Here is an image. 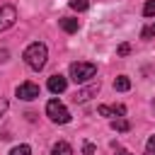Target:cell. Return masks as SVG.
Masks as SVG:
<instances>
[{"mask_svg": "<svg viewBox=\"0 0 155 155\" xmlns=\"http://www.w3.org/2000/svg\"><path fill=\"white\" fill-rule=\"evenodd\" d=\"M128 51H131L128 44H121V46H119V56H128Z\"/></svg>", "mask_w": 155, "mask_h": 155, "instance_id": "d6986e66", "label": "cell"}, {"mask_svg": "<svg viewBox=\"0 0 155 155\" xmlns=\"http://www.w3.org/2000/svg\"><path fill=\"white\" fill-rule=\"evenodd\" d=\"M145 150H148V155H155V136H150V138H148Z\"/></svg>", "mask_w": 155, "mask_h": 155, "instance_id": "e0dca14e", "label": "cell"}, {"mask_svg": "<svg viewBox=\"0 0 155 155\" xmlns=\"http://www.w3.org/2000/svg\"><path fill=\"white\" fill-rule=\"evenodd\" d=\"M46 114H48V119H51L53 124H68V121H70V111H68L65 104L58 102V99H48Z\"/></svg>", "mask_w": 155, "mask_h": 155, "instance_id": "3957f363", "label": "cell"}, {"mask_svg": "<svg viewBox=\"0 0 155 155\" xmlns=\"http://www.w3.org/2000/svg\"><path fill=\"white\" fill-rule=\"evenodd\" d=\"M5 58H7V51L2 48V51H0V61H5Z\"/></svg>", "mask_w": 155, "mask_h": 155, "instance_id": "44dd1931", "label": "cell"}, {"mask_svg": "<svg viewBox=\"0 0 155 155\" xmlns=\"http://www.w3.org/2000/svg\"><path fill=\"white\" fill-rule=\"evenodd\" d=\"M155 36V22H150L148 27H143V31H140V39H153Z\"/></svg>", "mask_w": 155, "mask_h": 155, "instance_id": "9a60e30c", "label": "cell"}, {"mask_svg": "<svg viewBox=\"0 0 155 155\" xmlns=\"http://www.w3.org/2000/svg\"><path fill=\"white\" fill-rule=\"evenodd\" d=\"M61 29L68 31V34H75V31L80 29V22L73 19V17H63V19H61Z\"/></svg>", "mask_w": 155, "mask_h": 155, "instance_id": "9c48e42d", "label": "cell"}, {"mask_svg": "<svg viewBox=\"0 0 155 155\" xmlns=\"http://www.w3.org/2000/svg\"><path fill=\"white\" fill-rule=\"evenodd\" d=\"M70 7L78 10V12H85L90 7V0H70Z\"/></svg>", "mask_w": 155, "mask_h": 155, "instance_id": "4fadbf2b", "label": "cell"}, {"mask_svg": "<svg viewBox=\"0 0 155 155\" xmlns=\"http://www.w3.org/2000/svg\"><path fill=\"white\" fill-rule=\"evenodd\" d=\"M10 155H31V148L22 143V145H15V148L10 150Z\"/></svg>", "mask_w": 155, "mask_h": 155, "instance_id": "5bb4252c", "label": "cell"}, {"mask_svg": "<svg viewBox=\"0 0 155 155\" xmlns=\"http://www.w3.org/2000/svg\"><path fill=\"white\" fill-rule=\"evenodd\" d=\"M51 155H73V148H70L65 140H58V143L51 148Z\"/></svg>", "mask_w": 155, "mask_h": 155, "instance_id": "30bf717a", "label": "cell"}, {"mask_svg": "<svg viewBox=\"0 0 155 155\" xmlns=\"http://www.w3.org/2000/svg\"><path fill=\"white\" fill-rule=\"evenodd\" d=\"M119 155H131V153H128V150H121V153H119Z\"/></svg>", "mask_w": 155, "mask_h": 155, "instance_id": "7402d4cb", "label": "cell"}, {"mask_svg": "<svg viewBox=\"0 0 155 155\" xmlns=\"http://www.w3.org/2000/svg\"><path fill=\"white\" fill-rule=\"evenodd\" d=\"M22 58H24V63H27L31 70H41V68L46 65L48 48H46V44H41V41H34V44H29V46L24 48Z\"/></svg>", "mask_w": 155, "mask_h": 155, "instance_id": "6da1fadb", "label": "cell"}, {"mask_svg": "<svg viewBox=\"0 0 155 155\" xmlns=\"http://www.w3.org/2000/svg\"><path fill=\"white\" fill-rule=\"evenodd\" d=\"M114 90H119V92H126V90H131V80H128L126 75H119V78L114 80Z\"/></svg>", "mask_w": 155, "mask_h": 155, "instance_id": "7c38bea8", "label": "cell"}, {"mask_svg": "<svg viewBox=\"0 0 155 155\" xmlns=\"http://www.w3.org/2000/svg\"><path fill=\"white\" fill-rule=\"evenodd\" d=\"M15 22H17V10H15L12 5H2V7H0V31L10 29Z\"/></svg>", "mask_w": 155, "mask_h": 155, "instance_id": "277c9868", "label": "cell"}, {"mask_svg": "<svg viewBox=\"0 0 155 155\" xmlns=\"http://www.w3.org/2000/svg\"><path fill=\"white\" fill-rule=\"evenodd\" d=\"M94 73H97V65L90 63V61L70 63V78H73V82H78V85H82V82H87L90 78H94Z\"/></svg>", "mask_w": 155, "mask_h": 155, "instance_id": "7a4b0ae2", "label": "cell"}, {"mask_svg": "<svg viewBox=\"0 0 155 155\" xmlns=\"http://www.w3.org/2000/svg\"><path fill=\"white\" fill-rule=\"evenodd\" d=\"M97 92H99V82H92V85H87V87L78 90L73 99H75V102H87V99H90V97H94Z\"/></svg>", "mask_w": 155, "mask_h": 155, "instance_id": "8992f818", "label": "cell"}, {"mask_svg": "<svg viewBox=\"0 0 155 155\" xmlns=\"http://www.w3.org/2000/svg\"><path fill=\"white\" fill-rule=\"evenodd\" d=\"M17 97L24 99V102L36 99L39 97V85L36 82H22V85H17Z\"/></svg>", "mask_w": 155, "mask_h": 155, "instance_id": "5b68a950", "label": "cell"}, {"mask_svg": "<svg viewBox=\"0 0 155 155\" xmlns=\"http://www.w3.org/2000/svg\"><path fill=\"white\" fill-rule=\"evenodd\" d=\"M82 153H85V155H94V145H92V143H85V145H82Z\"/></svg>", "mask_w": 155, "mask_h": 155, "instance_id": "ac0fdd59", "label": "cell"}, {"mask_svg": "<svg viewBox=\"0 0 155 155\" xmlns=\"http://www.w3.org/2000/svg\"><path fill=\"white\" fill-rule=\"evenodd\" d=\"M111 128H114V131H121V133H124V131H131V121L124 119V116H119V119L111 121Z\"/></svg>", "mask_w": 155, "mask_h": 155, "instance_id": "8fae6325", "label": "cell"}, {"mask_svg": "<svg viewBox=\"0 0 155 155\" xmlns=\"http://www.w3.org/2000/svg\"><path fill=\"white\" fill-rule=\"evenodd\" d=\"M7 107H10V104H7V99H5V97H0V116L7 111Z\"/></svg>", "mask_w": 155, "mask_h": 155, "instance_id": "ffe728a7", "label": "cell"}, {"mask_svg": "<svg viewBox=\"0 0 155 155\" xmlns=\"http://www.w3.org/2000/svg\"><path fill=\"white\" fill-rule=\"evenodd\" d=\"M143 15H145V17H155V0H148V2L143 5Z\"/></svg>", "mask_w": 155, "mask_h": 155, "instance_id": "2e32d148", "label": "cell"}, {"mask_svg": "<svg viewBox=\"0 0 155 155\" xmlns=\"http://www.w3.org/2000/svg\"><path fill=\"white\" fill-rule=\"evenodd\" d=\"M65 87H68V80H65L63 75H51V78H48V90H51L53 94L65 92Z\"/></svg>", "mask_w": 155, "mask_h": 155, "instance_id": "52a82bcc", "label": "cell"}, {"mask_svg": "<svg viewBox=\"0 0 155 155\" xmlns=\"http://www.w3.org/2000/svg\"><path fill=\"white\" fill-rule=\"evenodd\" d=\"M97 111H99L102 116H116V119H119V116L126 114V107H124V104H114V107H109V104H99Z\"/></svg>", "mask_w": 155, "mask_h": 155, "instance_id": "ba28073f", "label": "cell"}]
</instances>
